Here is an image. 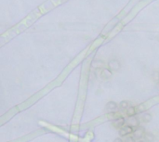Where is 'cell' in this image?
I'll return each mask as SVG.
<instances>
[{"label": "cell", "instance_id": "obj_12", "mask_svg": "<svg viewBox=\"0 0 159 142\" xmlns=\"http://www.w3.org/2000/svg\"><path fill=\"white\" fill-rule=\"evenodd\" d=\"M120 106H121L122 108H126L127 106H128V103H127V101H123V102L121 103V105H120Z\"/></svg>", "mask_w": 159, "mask_h": 142}, {"label": "cell", "instance_id": "obj_11", "mask_svg": "<svg viewBox=\"0 0 159 142\" xmlns=\"http://www.w3.org/2000/svg\"><path fill=\"white\" fill-rule=\"evenodd\" d=\"M125 142H135V138L133 137H128L126 138Z\"/></svg>", "mask_w": 159, "mask_h": 142}, {"label": "cell", "instance_id": "obj_4", "mask_svg": "<svg viewBox=\"0 0 159 142\" xmlns=\"http://www.w3.org/2000/svg\"><path fill=\"white\" fill-rule=\"evenodd\" d=\"M110 67L112 68V70H118L119 69V67H120V65H119V62H117V61H111L110 62Z\"/></svg>", "mask_w": 159, "mask_h": 142}, {"label": "cell", "instance_id": "obj_2", "mask_svg": "<svg viewBox=\"0 0 159 142\" xmlns=\"http://www.w3.org/2000/svg\"><path fill=\"white\" fill-rule=\"evenodd\" d=\"M124 123H125V119H124L123 117H120V118H117L116 120H115V121L113 122V126H114L115 128L120 129V128L123 126Z\"/></svg>", "mask_w": 159, "mask_h": 142}, {"label": "cell", "instance_id": "obj_14", "mask_svg": "<svg viewBox=\"0 0 159 142\" xmlns=\"http://www.w3.org/2000/svg\"><path fill=\"white\" fill-rule=\"evenodd\" d=\"M139 142H145V141H143V140H140Z\"/></svg>", "mask_w": 159, "mask_h": 142}, {"label": "cell", "instance_id": "obj_6", "mask_svg": "<svg viewBox=\"0 0 159 142\" xmlns=\"http://www.w3.org/2000/svg\"><path fill=\"white\" fill-rule=\"evenodd\" d=\"M129 126H137L139 125V122L136 118H131V119H129Z\"/></svg>", "mask_w": 159, "mask_h": 142}, {"label": "cell", "instance_id": "obj_9", "mask_svg": "<svg viewBox=\"0 0 159 142\" xmlns=\"http://www.w3.org/2000/svg\"><path fill=\"white\" fill-rule=\"evenodd\" d=\"M152 120V116L150 115V114H148V113H145L143 116V122H149V121H151Z\"/></svg>", "mask_w": 159, "mask_h": 142}, {"label": "cell", "instance_id": "obj_3", "mask_svg": "<svg viewBox=\"0 0 159 142\" xmlns=\"http://www.w3.org/2000/svg\"><path fill=\"white\" fill-rule=\"evenodd\" d=\"M133 134H134V138H140L144 134V129L143 127L141 128L139 127V128H137L133 131Z\"/></svg>", "mask_w": 159, "mask_h": 142}, {"label": "cell", "instance_id": "obj_8", "mask_svg": "<svg viewBox=\"0 0 159 142\" xmlns=\"http://www.w3.org/2000/svg\"><path fill=\"white\" fill-rule=\"evenodd\" d=\"M145 139H146L148 142H152V141L154 139V135H153V134L148 133V134H146V136H145Z\"/></svg>", "mask_w": 159, "mask_h": 142}, {"label": "cell", "instance_id": "obj_1", "mask_svg": "<svg viewBox=\"0 0 159 142\" xmlns=\"http://www.w3.org/2000/svg\"><path fill=\"white\" fill-rule=\"evenodd\" d=\"M133 126H124V127H121L119 129V135L124 137V136H127V135H129L131 133H133Z\"/></svg>", "mask_w": 159, "mask_h": 142}, {"label": "cell", "instance_id": "obj_7", "mask_svg": "<svg viewBox=\"0 0 159 142\" xmlns=\"http://www.w3.org/2000/svg\"><path fill=\"white\" fill-rule=\"evenodd\" d=\"M127 113H128L129 116H133L135 114V108L134 107H129L127 110Z\"/></svg>", "mask_w": 159, "mask_h": 142}, {"label": "cell", "instance_id": "obj_10", "mask_svg": "<svg viewBox=\"0 0 159 142\" xmlns=\"http://www.w3.org/2000/svg\"><path fill=\"white\" fill-rule=\"evenodd\" d=\"M107 108H108V109H112V110L116 109V104H115V102H109V103L107 104Z\"/></svg>", "mask_w": 159, "mask_h": 142}, {"label": "cell", "instance_id": "obj_5", "mask_svg": "<svg viewBox=\"0 0 159 142\" xmlns=\"http://www.w3.org/2000/svg\"><path fill=\"white\" fill-rule=\"evenodd\" d=\"M111 74H112V73L110 72L109 70H107V69H104V70L102 71V74H101V75L104 76L105 78H109V77H111Z\"/></svg>", "mask_w": 159, "mask_h": 142}, {"label": "cell", "instance_id": "obj_13", "mask_svg": "<svg viewBox=\"0 0 159 142\" xmlns=\"http://www.w3.org/2000/svg\"><path fill=\"white\" fill-rule=\"evenodd\" d=\"M114 142H123V140L121 138H115Z\"/></svg>", "mask_w": 159, "mask_h": 142}]
</instances>
